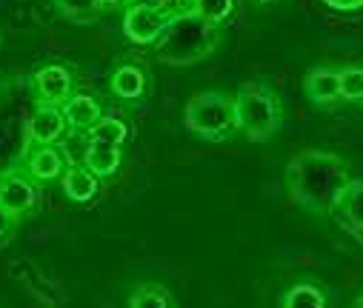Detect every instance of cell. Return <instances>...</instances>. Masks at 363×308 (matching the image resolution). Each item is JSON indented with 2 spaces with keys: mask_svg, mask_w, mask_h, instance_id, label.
I'll return each mask as SVG.
<instances>
[{
  "mask_svg": "<svg viewBox=\"0 0 363 308\" xmlns=\"http://www.w3.org/2000/svg\"><path fill=\"white\" fill-rule=\"evenodd\" d=\"M186 9L215 26H223L235 12V0H189Z\"/></svg>",
  "mask_w": 363,
  "mask_h": 308,
  "instance_id": "obj_20",
  "label": "cell"
},
{
  "mask_svg": "<svg viewBox=\"0 0 363 308\" xmlns=\"http://www.w3.org/2000/svg\"><path fill=\"white\" fill-rule=\"evenodd\" d=\"M80 163L92 171L98 180L118 174L121 163H123V149L121 146H109V143H98V140H89L83 146V157Z\"/></svg>",
  "mask_w": 363,
  "mask_h": 308,
  "instance_id": "obj_13",
  "label": "cell"
},
{
  "mask_svg": "<svg viewBox=\"0 0 363 308\" xmlns=\"http://www.w3.org/2000/svg\"><path fill=\"white\" fill-rule=\"evenodd\" d=\"M60 109H63V115H66L69 132H83V135L104 118V109H101L98 97L83 94V91H74Z\"/></svg>",
  "mask_w": 363,
  "mask_h": 308,
  "instance_id": "obj_12",
  "label": "cell"
},
{
  "mask_svg": "<svg viewBox=\"0 0 363 308\" xmlns=\"http://www.w3.org/2000/svg\"><path fill=\"white\" fill-rule=\"evenodd\" d=\"M232 100H235V129L246 135L252 143H266L281 132L284 103L272 86L260 80H249L238 89Z\"/></svg>",
  "mask_w": 363,
  "mask_h": 308,
  "instance_id": "obj_3",
  "label": "cell"
},
{
  "mask_svg": "<svg viewBox=\"0 0 363 308\" xmlns=\"http://www.w3.org/2000/svg\"><path fill=\"white\" fill-rule=\"evenodd\" d=\"M35 100L49 103V106H63V103L74 94V77L63 63H46L35 72L32 77Z\"/></svg>",
  "mask_w": 363,
  "mask_h": 308,
  "instance_id": "obj_7",
  "label": "cell"
},
{
  "mask_svg": "<svg viewBox=\"0 0 363 308\" xmlns=\"http://www.w3.org/2000/svg\"><path fill=\"white\" fill-rule=\"evenodd\" d=\"M184 126L209 140V143H223L232 137L235 129V100L226 91H198L186 100L184 106Z\"/></svg>",
  "mask_w": 363,
  "mask_h": 308,
  "instance_id": "obj_4",
  "label": "cell"
},
{
  "mask_svg": "<svg viewBox=\"0 0 363 308\" xmlns=\"http://www.w3.org/2000/svg\"><path fill=\"white\" fill-rule=\"evenodd\" d=\"M172 12L155 4H129L123 9V35L135 46H155L166 32Z\"/></svg>",
  "mask_w": 363,
  "mask_h": 308,
  "instance_id": "obj_6",
  "label": "cell"
},
{
  "mask_svg": "<svg viewBox=\"0 0 363 308\" xmlns=\"http://www.w3.org/2000/svg\"><path fill=\"white\" fill-rule=\"evenodd\" d=\"M60 186H63V194L72 200V203H89L98 197V188H101V180L89 171L83 163H69L63 177H60Z\"/></svg>",
  "mask_w": 363,
  "mask_h": 308,
  "instance_id": "obj_14",
  "label": "cell"
},
{
  "mask_svg": "<svg viewBox=\"0 0 363 308\" xmlns=\"http://www.w3.org/2000/svg\"><path fill=\"white\" fill-rule=\"evenodd\" d=\"M86 137L89 140H98V143H109V146H121L123 149V143L129 140V126L121 120V118H101L92 129L86 132Z\"/></svg>",
  "mask_w": 363,
  "mask_h": 308,
  "instance_id": "obj_18",
  "label": "cell"
},
{
  "mask_svg": "<svg viewBox=\"0 0 363 308\" xmlns=\"http://www.w3.org/2000/svg\"><path fill=\"white\" fill-rule=\"evenodd\" d=\"M340 100L343 103H363V66H343L340 69Z\"/></svg>",
  "mask_w": 363,
  "mask_h": 308,
  "instance_id": "obj_21",
  "label": "cell"
},
{
  "mask_svg": "<svg viewBox=\"0 0 363 308\" xmlns=\"http://www.w3.org/2000/svg\"><path fill=\"white\" fill-rule=\"evenodd\" d=\"M52 6L72 23L77 26H92L101 21L104 9L98 6V0H52Z\"/></svg>",
  "mask_w": 363,
  "mask_h": 308,
  "instance_id": "obj_17",
  "label": "cell"
},
{
  "mask_svg": "<svg viewBox=\"0 0 363 308\" xmlns=\"http://www.w3.org/2000/svg\"><path fill=\"white\" fill-rule=\"evenodd\" d=\"M306 97L320 109H332L340 103V69L332 66H315L303 77Z\"/></svg>",
  "mask_w": 363,
  "mask_h": 308,
  "instance_id": "obj_10",
  "label": "cell"
},
{
  "mask_svg": "<svg viewBox=\"0 0 363 308\" xmlns=\"http://www.w3.org/2000/svg\"><path fill=\"white\" fill-rule=\"evenodd\" d=\"M18 226H21V220H18V217H12L9 212L0 209V249H6V246L15 240Z\"/></svg>",
  "mask_w": 363,
  "mask_h": 308,
  "instance_id": "obj_22",
  "label": "cell"
},
{
  "mask_svg": "<svg viewBox=\"0 0 363 308\" xmlns=\"http://www.w3.org/2000/svg\"><path fill=\"white\" fill-rule=\"evenodd\" d=\"M223 40L220 26L198 18L195 12H172L166 32L155 43V57L166 66H195L209 57Z\"/></svg>",
  "mask_w": 363,
  "mask_h": 308,
  "instance_id": "obj_2",
  "label": "cell"
},
{
  "mask_svg": "<svg viewBox=\"0 0 363 308\" xmlns=\"http://www.w3.org/2000/svg\"><path fill=\"white\" fill-rule=\"evenodd\" d=\"M69 135V123L60 106H49V103H38L32 118H29V129L26 137L29 143H63V137Z\"/></svg>",
  "mask_w": 363,
  "mask_h": 308,
  "instance_id": "obj_9",
  "label": "cell"
},
{
  "mask_svg": "<svg viewBox=\"0 0 363 308\" xmlns=\"http://www.w3.org/2000/svg\"><path fill=\"white\" fill-rule=\"evenodd\" d=\"M329 217H335L337 226L349 234L363 229V177H357V180L352 177V183L343 188V194L332 205Z\"/></svg>",
  "mask_w": 363,
  "mask_h": 308,
  "instance_id": "obj_11",
  "label": "cell"
},
{
  "mask_svg": "<svg viewBox=\"0 0 363 308\" xmlns=\"http://www.w3.org/2000/svg\"><path fill=\"white\" fill-rule=\"evenodd\" d=\"M352 183V171L343 157L335 152L306 149L295 154L286 166V186L292 200L303 212L315 217H326L332 205L343 194V188Z\"/></svg>",
  "mask_w": 363,
  "mask_h": 308,
  "instance_id": "obj_1",
  "label": "cell"
},
{
  "mask_svg": "<svg viewBox=\"0 0 363 308\" xmlns=\"http://www.w3.org/2000/svg\"><path fill=\"white\" fill-rule=\"evenodd\" d=\"M0 209L18 220L40 209V183L23 166H12L6 171H0Z\"/></svg>",
  "mask_w": 363,
  "mask_h": 308,
  "instance_id": "obj_5",
  "label": "cell"
},
{
  "mask_svg": "<svg viewBox=\"0 0 363 308\" xmlns=\"http://www.w3.org/2000/svg\"><path fill=\"white\" fill-rule=\"evenodd\" d=\"M132 0H98V6L104 9V12H112V9H123V6H129Z\"/></svg>",
  "mask_w": 363,
  "mask_h": 308,
  "instance_id": "obj_24",
  "label": "cell"
},
{
  "mask_svg": "<svg viewBox=\"0 0 363 308\" xmlns=\"http://www.w3.org/2000/svg\"><path fill=\"white\" fill-rule=\"evenodd\" d=\"M263 4H266V0H263Z\"/></svg>",
  "mask_w": 363,
  "mask_h": 308,
  "instance_id": "obj_27",
  "label": "cell"
},
{
  "mask_svg": "<svg viewBox=\"0 0 363 308\" xmlns=\"http://www.w3.org/2000/svg\"><path fill=\"white\" fill-rule=\"evenodd\" d=\"M146 74L140 66L135 63H121L115 66V72L109 74V91L118 100H140L146 94Z\"/></svg>",
  "mask_w": 363,
  "mask_h": 308,
  "instance_id": "obj_15",
  "label": "cell"
},
{
  "mask_svg": "<svg viewBox=\"0 0 363 308\" xmlns=\"http://www.w3.org/2000/svg\"><path fill=\"white\" fill-rule=\"evenodd\" d=\"M129 308H174L172 294L160 283H146L129 297Z\"/></svg>",
  "mask_w": 363,
  "mask_h": 308,
  "instance_id": "obj_19",
  "label": "cell"
},
{
  "mask_svg": "<svg viewBox=\"0 0 363 308\" xmlns=\"http://www.w3.org/2000/svg\"><path fill=\"white\" fill-rule=\"evenodd\" d=\"M38 183H55L63 177L69 157L57 143H29V152L21 163Z\"/></svg>",
  "mask_w": 363,
  "mask_h": 308,
  "instance_id": "obj_8",
  "label": "cell"
},
{
  "mask_svg": "<svg viewBox=\"0 0 363 308\" xmlns=\"http://www.w3.org/2000/svg\"><path fill=\"white\" fill-rule=\"evenodd\" d=\"M326 9L332 12H340V15H354L363 9V0H323Z\"/></svg>",
  "mask_w": 363,
  "mask_h": 308,
  "instance_id": "obj_23",
  "label": "cell"
},
{
  "mask_svg": "<svg viewBox=\"0 0 363 308\" xmlns=\"http://www.w3.org/2000/svg\"><path fill=\"white\" fill-rule=\"evenodd\" d=\"M281 308H326V291L318 283H295L284 291Z\"/></svg>",
  "mask_w": 363,
  "mask_h": 308,
  "instance_id": "obj_16",
  "label": "cell"
},
{
  "mask_svg": "<svg viewBox=\"0 0 363 308\" xmlns=\"http://www.w3.org/2000/svg\"><path fill=\"white\" fill-rule=\"evenodd\" d=\"M352 308H363V294H360V297L354 300V305H352Z\"/></svg>",
  "mask_w": 363,
  "mask_h": 308,
  "instance_id": "obj_26",
  "label": "cell"
},
{
  "mask_svg": "<svg viewBox=\"0 0 363 308\" xmlns=\"http://www.w3.org/2000/svg\"><path fill=\"white\" fill-rule=\"evenodd\" d=\"M352 237H354V240H357V243H360V249H363V229H360V232H354V234H352Z\"/></svg>",
  "mask_w": 363,
  "mask_h": 308,
  "instance_id": "obj_25",
  "label": "cell"
}]
</instances>
